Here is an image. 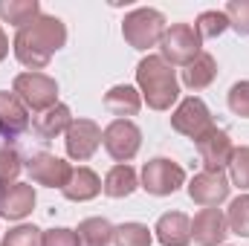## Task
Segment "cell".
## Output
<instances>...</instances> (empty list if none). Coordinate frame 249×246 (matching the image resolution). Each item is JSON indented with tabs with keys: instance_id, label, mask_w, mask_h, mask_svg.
I'll return each mask as SVG.
<instances>
[{
	"instance_id": "obj_1",
	"label": "cell",
	"mask_w": 249,
	"mask_h": 246,
	"mask_svg": "<svg viewBox=\"0 0 249 246\" xmlns=\"http://www.w3.org/2000/svg\"><path fill=\"white\" fill-rule=\"evenodd\" d=\"M64 44H67V26H64L61 18L38 15L29 26L18 29V35L12 41V50H15L18 61L23 67H29V72H38L53 61V55Z\"/></svg>"
},
{
	"instance_id": "obj_2",
	"label": "cell",
	"mask_w": 249,
	"mask_h": 246,
	"mask_svg": "<svg viewBox=\"0 0 249 246\" xmlns=\"http://www.w3.org/2000/svg\"><path fill=\"white\" fill-rule=\"evenodd\" d=\"M136 84L151 110H171V105L180 99L177 72L168 61H162V55H148L136 64Z\"/></svg>"
},
{
	"instance_id": "obj_3",
	"label": "cell",
	"mask_w": 249,
	"mask_h": 246,
	"mask_svg": "<svg viewBox=\"0 0 249 246\" xmlns=\"http://www.w3.org/2000/svg\"><path fill=\"white\" fill-rule=\"evenodd\" d=\"M162 32H165V15L151 9V6L133 9L130 15H124V20H122V35L133 50L157 47L162 41Z\"/></svg>"
},
{
	"instance_id": "obj_4",
	"label": "cell",
	"mask_w": 249,
	"mask_h": 246,
	"mask_svg": "<svg viewBox=\"0 0 249 246\" xmlns=\"http://www.w3.org/2000/svg\"><path fill=\"white\" fill-rule=\"evenodd\" d=\"M12 93L26 105V110H35V113H44V110L58 105V84L47 72H20V75H15Z\"/></svg>"
},
{
	"instance_id": "obj_5",
	"label": "cell",
	"mask_w": 249,
	"mask_h": 246,
	"mask_svg": "<svg viewBox=\"0 0 249 246\" xmlns=\"http://www.w3.org/2000/svg\"><path fill=\"white\" fill-rule=\"evenodd\" d=\"M203 41L197 35V29L191 23H171L162 32L160 50H162V61H168L171 67H186L191 64L203 50Z\"/></svg>"
},
{
	"instance_id": "obj_6",
	"label": "cell",
	"mask_w": 249,
	"mask_h": 246,
	"mask_svg": "<svg viewBox=\"0 0 249 246\" xmlns=\"http://www.w3.org/2000/svg\"><path fill=\"white\" fill-rule=\"evenodd\" d=\"M102 145H105V151L119 165H127L139 154L142 130L136 127V122H130V119H113V122L102 130Z\"/></svg>"
},
{
	"instance_id": "obj_7",
	"label": "cell",
	"mask_w": 249,
	"mask_h": 246,
	"mask_svg": "<svg viewBox=\"0 0 249 246\" xmlns=\"http://www.w3.org/2000/svg\"><path fill=\"white\" fill-rule=\"evenodd\" d=\"M183 183H186V171L165 157H157V159L145 162V168H142V188L154 197H168Z\"/></svg>"
},
{
	"instance_id": "obj_8",
	"label": "cell",
	"mask_w": 249,
	"mask_h": 246,
	"mask_svg": "<svg viewBox=\"0 0 249 246\" xmlns=\"http://www.w3.org/2000/svg\"><path fill=\"white\" fill-rule=\"evenodd\" d=\"M171 127L177 133H183V136L197 142L203 133H209L214 127V122H212V113H209L206 102L197 99V96H188V99L180 102V107L171 113Z\"/></svg>"
},
{
	"instance_id": "obj_9",
	"label": "cell",
	"mask_w": 249,
	"mask_h": 246,
	"mask_svg": "<svg viewBox=\"0 0 249 246\" xmlns=\"http://www.w3.org/2000/svg\"><path fill=\"white\" fill-rule=\"evenodd\" d=\"M64 145H67V157L75 159V162H87L99 145H102V127L93 122V119H72V124L67 127L64 133Z\"/></svg>"
},
{
	"instance_id": "obj_10",
	"label": "cell",
	"mask_w": 249,
	"mask_h": 246,
	"mask_svg": "<svg viewBox=\"0 0 249 246\" xmlns=\"http://www.w3.org/2000/svg\"><path fill=\"white\" fill-rule=\"evenodd\" d=\"M26 171H29L32 183L47 185V188H64L67 180H70V174H72V165L64 162L61 157H55V154L41 151V154H32L29 157Z\"/></svg>"
},
{
	"instance_id": "obj_11",
	"label": "cell",
	"mask_w": 249,
	"mask_h": 246,
	"mask_svg": "<svg viewBox=\"0 0 249 246\" xmlns=\"http://www.w3.org/2000/svg\"><path fill=\"white\" fill-rule=\"evenodd\" d=\"M194 145H197V154H200V162L206 165V171H223L232 159V151H235L229 133L220 130V127H212Z\"/></svg>"
},
{
	"instance_id": "obj_12",
	"label": "cell",
	"mask_w": 249,
	"mask_h": 246,
	"mask_svg": "<svg viewBox=\"0 0 249 246\" xmlns=\"http://www.w3.org/2000/svg\"><path fill=\"white\" fill-rule=\"evenodd\" d=\"M229 188L232 185H229L223 171H200L188 183V197L194 203L206 206V209H214V206H220L229 197Z\"/></svg>"
},
{
	"instance_id": "obj_13",
	"label": "cell",
	"mask_w": 249,
	"mask_h": 246,
	"mask_svg": "<svg viewBox=\"0 0 249 246\" xmlns=\"http://www.w3.org/2000/svg\"><path fill=\"white\" fill-rule=\"evenodd\" d=\"M229 235L226 214L220 209H200L191 220V238L197 246H220Z\"/></svg>"
},
{
	"instance_id": "obj_14",
	"label": "cell",
	"mask_w": 249,
	"mask_h": 246,
	"mask_svg": "<svg viewBox=\"0 0 249 246\" xmlns=\"http://www.w3.org/2000/svg\"><path fill=\"white\" fill-rule=\"evenodd\" d=\"M35 209V188L29 183H12L0 188V217L23 220Z\"/></svg>"
},
{
	"instance_id": "obj_15",
	"label": "cell",
	"mask_w": 249,
	"mask_h": 246,
	"mask_svg": "<svg viewBox=\"0 0 249 246\" xmlns=\"http://www.w3.org/2000/svg\"><path fill=\"white\" fill-rule=\"evenodd\" d=\"M26 127H29V110H26V105L15 93L0 90V133L12 139V136H20Z\"/></svg>"
},
{
	"instance_id": "obj_16",
	"label": "cell",
	"mask_w": 249,
	"mask_h": 246,
	"mask_svg": "<svg viewBox=\"0 0 249 246\" xmlns=\"http://www.w3.org/2000/svg\"><path fill=\"white\" fill-rule=\"evenodd\" d=\"M154 235H157V241L162 246H188V241H191V220L183 211H165L157 220Z\"/></svg>"
},
{
	"instance_id": "obj_17",
	"label": "cell",
	"mask_w": 249,
	"mask_h": 246,
	"mask_svg": "<svg viewBox=\"0 0 249 246\" xmlns=\"http://www.w3.org/2000/svg\"><path fill=\"white\" fill-rule=\"evenodd\" d=\"M61 191H64V197L72 200V203H87V200L99 197L102 180H99V174L93 168L78 165V168H72V174H70V180H67V185H64Z\"/></svg>"
},
{
	"instance_id": "obj_18",
	"label": "cell",
	"mask_w": 249,
	"mask_h": 246,
	"mask_svg": "<svg viewBox=\"0 0 249 246\" xmlns=\"http://www.w3.org/2000/svg\"><path fill=\"white\" fill-rule=\"evenodd\" d=\"M105 110L113 113L116 119H127V116H136L142 110V96L136 87L130 84H116L105 93Z\"/></svg>"
},
{
	"instance_id": "obj_19",
	"label": "cell",
	"mask_w": 249,
	"mask_h": 246,
	"mask_svg": "<svg viewBox=\"0 0 249 246\" xmlns=\"http://www.w3.org/2000/svg\"><path fill=\"white\" fill-rule=\"evenodd\" d=\"M72 124V113L67 105H55L50 110H44L41 116H35V133L41 139H55L58 133H67V127Z\"/></svg>"
},
{
	"instance_id": "obj_20",
	"label": "cell",
	"mask_w": 249,
	"mask_h": 246,
	"mask_svg": "<svg viewBox=\"0 0 249 246\" xmlns=\"http://www.w3.org/2000/svg\"><path fill=\"white\" fill-rule=\"evenodd\" d=\"M214 75H217V61H214V55L200 53L191 64H186V70H183V84H186L188 90H203V87H209V84L214 81Z\"/></svg>"
},
{
	"instance_id": "obj_21",
	"label": "cell",
	"mask_w": 249,
	"mask_h": 246,
	"mask_svg": "<svg viewBox=\"0 0 249 246\" xmlns=\"http://www.w3.org/2000/svg\"><path fill=\"white\" fill-rule=\"evenodd\" d=\"M139 188V177L130 165H113L102 183V191L113 200H122V197H130L133 191Z\"/></svg>"
},
{
	"instance_id": "obj_22",
	"label": "cell",
	"mask_w": 249,
	"mask_h": 246,
	"mask_svg": "<svg viewBox=\"0 0 249 246\" xmlns=\"http://www.w3.org/2000/svg\"><path fill=\"white\" fill-rule=\"evenodd\" d=\"M78 246H107L113 244V226L105 217H87L75 229Z\"/></svg>"
},
{
	"instance_id": "obj_23",
	"label": "cell",
	"mask_w": 249,
	"mask_h": 246,
	"mask_svg": "<svg viewBox=\"0 0 249 246\" xmlns=\"http://www.w3.org/2000/svg\"><path fill=\"white\" fill-rule=\"evenodd\" d=\"M41 15V3L38 0H0V18L18 29L29 26L35 18Z\"/></svg>"
},
{
	"instance_id": "obj_24",
	"label": "cell",
	"mask_w": 249,
	"mask_h": 246,
	"mask_svg": "<svg viewBox=\"0 0 249 246\" xmlns=\"http://www.w3.org/2000/svg\"><path fill=\"white\" fill-rule=\"evenodd\" d=\"M154 235L145 223H122L113 226V244L116 246H151Z\"/></svg>"
},
{
	"instance_id": "obj_25",
	"label": "cell",
	"mask_w": 249,
	"mask_h": 246,
	"mask_svg": "<svg viewBox=\"0 0 249 246\" xmlns=\"http://www.w3.org/2000/svg\"><path fill=\"white\" fill-rule=\"evenodd\" d=\"M226 223H229V232L249 238V194H241L229 203V211H226Z\"/></svg>"
},
{
	"instance_id": "obj_26",
	"label": "cell",
	"mask_w": 249,
	"mask_h": 246,
	"mask_svg": "<svg viewBox=\"0 0 249 246\" xmlns=\"http://www.w3.org/2000/svg\"><path fill=\"white\" fill-rule=\"evenodd\" d=\"M194 29H197V35H200V41L217 38V35H223V32L229 29V18H226L223 12H217V9H209V12H200Z\"/></svg>"
},
{
	"instance_id": "obj_27",
	"label": "cell",
	"mask_w": 249,
	"mask_h": 246,
	"mask_svg": "<svg viewBox=\"0 0 249 246\" xmlns=\"http://www.w3.org/2000/svg\"><path fill=\"white\" fill-rule=\"evenodd\" d=\"M226 168H229V180H232V185L249 191V145H241V148L232 151V159H229Z\"/></svg>"
},
{
	"instance_id": "obj_28",
	"label": "cell",
	"mask_w": 249,
	"mask_h": 246,
	"mask_svg": "<svg viewBox=\"0 0 249 246\" xmlns=\"http://www.w3.org/2000/svg\"><path fill=\"white\" fill-rule=\"evenodd\" d=\"M3 246H44V232L32 223H20L3 235Z\"/></svg>"
},
{
	"instance_id": "obj_29",
	"label": "cell",
	"mask_w": 249,
	"mask_h": 246,
	"mask_svg": "<svg viewBox=\"0 0 249 246\" xmlns=\"http://www.w3.org/2000/svg\"><path fill=\"white\" fill-rule=\"evenodd\" d=\"M223 15L229 18V26L238 35H249V0H229Z\"/></svg>"
},
{
	"instance_id": "obj_30",
	"label": "cell",
	"mask_w": 249,
	"mask_h": 246,
	"mask_svg": "<svg viewBox=\"0 0 249 246\" xmlns=\"http://www.w3.org/2000/svg\"><path fill=\"white\" fill-rule=\"evenodd\" d=\"M20 171H23V162H20L18 151L0 148V188H3V185H12L15 180H18Z\"/></svg>"
},
{
	"instance_id": "obj_31",
	"label": "cell",
	"mask_w": 249,
	"mask_h": 246,
	"mask_svg": "<svg viewBox=\"0 0 249 246\" xmlns=\"http://www.w3.org/2000/svg\"><path fill=\"white\" fill-rule=\"evenodd\" d=\"M229 110H232L235 116L249 119V81L232 84V90H229Z\"/></svg>"
},
{
	"instance_id": "obj_32",
	"label": "cell",
	"mask_w": 249,
	"mask_h": 246,
	"mask_svg": "<svg viewBox=\"0 0 249 246\" xmlns=\"http://www.w3.org/2000/svg\"><path fill=\"white\" fill-rule=\"evenodd\" d=\"M44 246H78V238H75V232L72 229H50V232H44Z\"/></svg>"
},
{
	"instance_id": "obj_33",
	"label": "cell",
	"mask_w": 249,
	"mask_h": 246,
	"mask_svg": "<svg viewBox=\"0 0 249 246\" xmlns=\"http://www.w3.org/2000/svg\"><path fill=\"white\" fill-rule=\"evenodd\" d=\"M9 55V38H6V32H3V26H0V61Z\"/></svg>"
}]
</instances>
